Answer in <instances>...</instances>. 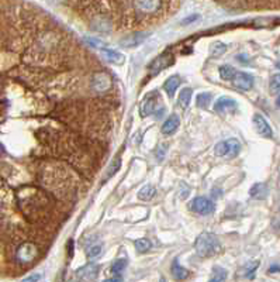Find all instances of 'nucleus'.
Here are the masks:
<instances>
[{
  "instance_id": "f257e3e1",
  "label": "nucleus",
  "mask_w": 280,
  "mask_h": 282,
  "mask_svg": "<svg viewBox=\"0 0 280 282\" xmlns=\"http://www.w3.org/2000/svg\"><path fill=\"white\" fill-rule=\"evenodd\" d=\"M196 252L203 258H210L223 251V246L213 233H202L195 243Z\"/></svg>"
},
{
  "instance_id": "f03ea898",
  "label": "nucleus",
  "mask_w": 280,
  "mask_h": 282,
  "mask_svg": "<svg viewBox=\"0 0 280 282\" xmlns=\"http://www.w3.org/2000/svg\"><path fill=\"white\" fill-rule=\"evenodd\" d=\"M241 151V142L237 138H230V140L218 142L214 148V152L217 157L224 158H235Z\"/></svg>"
},
{
  "instance_id": "7ed1b4c3",
  "label": "nucleus",
  "mask_w": 280,
  "mask_h": 282,
  "mask_svg": "<svg viewBox=\"0 0 280 282\" xmlns=\"http://www.w3.org/2000/svg\"><path fill=\"white\" fill-rule=\"evenodd\" d=\"M190 209L195 213H199V214H211L216 209V206H214V204L211 202L210 199H207L204 196H197L192 200Z\"/></svg>"
},
{
  "instance_id": "20e7f679",
  "label": "nucleus",
  "mask_w": 280,
  "mask_h": 282,
  "mask_svg": "<svg viewBox=\"0 0 280 282\" xmlns=\"http://www.w3.org/2000/svg\"><path fill=\"white\" fill-rule=\"evenodd\" d=\"M37 254H38V248L35 247V244L24 243L18 247L16 257L21 264H27V262H31L32 260L37 257Z\"/></svg>"
},
{
  "instance_id": "39448f33",
  "label": "nucleus",
  "mask_w": 280,
  "mask_h": 282,
  "mask_svg": "<svg viewBox=\"0 0 280 282\" xmlns=\"http://www.w3.org/2000/svg\"><path fill=\"white\" fill-rule=\"evenodd\" d=\"M230 82L233 84L234 88H237L240 90H249L254 88V76H251L249 74H245V72L235 70Z\"/></svg>"
},
{
  "instance_id": "423d86ee",
  "label": "nucleus",
  "mask_w": 280,
  "mask_h": 282,
  "mask_svg": "<svg viewBox=\"0 0 280 282\" xmlns=\"http://www.w3.org/2000/svg\"><path fill=\"white\" fill-rule=\"evenodd\" d=\"M172 62H173V58H172V55L169 54V52L159 55V56L155 58V60L151 62V65H149V75H158L161 70L168 68L169 65H172Z\"/></svg>"
},
{
  "instance_id": "0eeeda50",
  "label": "nucleus",
  "mask_w": 280,
  "mask_h": 282,
  "mask_svg": "<svg viewBox=\"0 0 280 282\" xmlns=\"http://www.w3.org/2000/svg\"><path fill=\"white\" fill-rule=\"evenodd\" d=\"M162 6V0H134V8L142 13H155Z\"/></svg>"
},
{
  "instance_id": "6e6552de",
  "label": "nucleus",
  "mask_w": 280,
  "mask_h": 282,
  "mask_svg": "<svg viewBox=\"0 0 280 282\" xmlns=\"http://www.w3.org/2000/svg\"><path fill=\"white\" fill-rule=\"evenodd\" d=\"M238 108L237 102L231 98H220L217 102L214 103V110L218 114H227V113H233Z\"/></svg>"
},
{
  "instance_id": "1a4fd4ad",
  "label": "nucleus",
  "mask_w": 280,
  "mask_h": 282,
  "mask_svg": "<svg viewBox=\"0 0 280 282\" xmlns=\"http://www.w3.org/2000/svg\"><path fill=\"white\" fill-rule=\"evenodd\" d=\"M97 274H99V266L90 262V264H86L85 266L79 268L76 276L80 281H94L97 278Z\"/></svg>"
},
{
  "instance_id": "9d476101",
  "label": "nucleus",
  "mask_w": 280,
  "mask_h": 282,
  "mask_svg": "<svg viewBox=\"0 0 280 282\" xmlns=\"http://www.w3.org/2000/svg\"><path fill=\"white\" fill-rule=\"evenodd\" d=\"M254 126H255L257 133L259 134V136L265 137V138H271V137L273 136L272 128H271L269 123L265 120L264 116H261V114H255V116H254Z\"/></svg>"
},
{
  "instance_id": "9b49d317",
  "label": "nucleus",
  "mask_w": 280,
  "mask_h": 282,
  "mask_svg": "<svg viewBox=\"0 0 280 282\" xmlns=\"http://www.w3.org/2000/svg\"><path fill=\"white\" fill-rule=\"evenodd\" d=\"M110 88V78L107 74H96L92 78V89L96 92H106Z\"/></svg>"
},
{
  "instance_id": "f8f14e48",
  "label": "nucleus",
  "mask_w": 280,
  "mask_h": 282,
  "mask_svg": "<svg viewBox=\"0 0 280 282\" xmlns=\"http://www.w3.org/2000/svg\"><path fill=\"white\" fill-rule=\"evenodd\" d=\"M148 37L147 32H137V34H132V36H127L124 38L120 40V46H123L125 48H132L138 47L142 41H145Z\"/></svg>"
},
{
  "instance_id": "ddd939ff",
  "label": "nucleus",
  "mask_w": 280,
  "mask_h": 282,
  "mask_svg": "<svg viewBox=\"0 0 280 282\" xmlns=\"http://www.w3.org/2000/svg\"><path fill=\"white\" fill-rule=\"evenodd\" d=\"M156 99H158V94L152 92L145 96V99L141 103V114L142 116H149L151 113H154L156 106Z\"/></svg>"
},
{
  "instance_id": "4468645a",
  "label": "nucleus",
  "mask_w": 280,
  "mask_h": 282,
  "mask_svg": "<svg viewBox=\"0 0 280 282\" xmlns=\"http://www.w3.org/2000/svg\"><path fill=\"white\" fill-rule=\"evenodd\" d=\"M268 194H269V189L266 186V184H262V182H258L255 184L251 190H249V195L251 198H254V199H257V200H264L268 198Z\"/></svg>"
},
{
  "instance_id": "2eb2a0df",
  "label": "nucleus",
  "mask_w": 280,
  "mask_h": 282,
  "mask_svg": "<svg viewBox=\"0 0 280 282\" xmlns=\"http://www.w3.org/2000/svg\"><path fill=\"white\" fill-rule=\"evenodd\" d=\"M100 52L101 55L110 61V62L116 64V65H121V64L124 62V55L120 54V52H117L114 50H110V48H100Z\"/></svg>"
},
{
  "instance_id": "dca6fc26",
  "label": "nucleus",
  "mask_w": 280,
  "mask_h": 282,
  "mask_svg": "<svg viewBox=\"0 0 280 282\" xmlns=\"http://www.w3.org/2000/svg\"><path fill=\"white\" fill-rule=\"evenodd\" d=\"M180 118H178L176 114H173V116H171V118H168L164 123V126H162V133H164L165 136H171V134H173L178 130Z\"/></svg>"
},
{
  "instance_id": "f3484780",
  "label": "nucleus",
  "mask_w": 280,
  "mask_h": 282,
  "mask_svg": "<svg viewBox=\"0 0 280 282\" xmlns=\"http://www.w3.org/2000/svg\"><path fill=\"white\" fill-rule=\"evenodd\" d=\"M180 85V78L179 76H176V75H173V76H171V78L168 79L166 82H165V92L168 94V96H173L175 94V92H176V89L179 88Z\"/></svg>"
},
{
  "instance_id": "a211bd4d",
  "label": "nucleus",
  "mask_w": 280,
  "mask_h": 282,
  "mask_svg": "<svg viewBox=\"0 0 280 282\" xmlns=\"http://www.w3.org/2000/svg\"><path fill=\"white\" fill-rule=\"evenodd\" d=\"M192 94H193V90L190 88H185L182 89V92L179 94V98H178V103L182 109H187L189 103L192 100Z\"/></svg>"
},
{
  "instance_id": "6ab92c4d",
  "label": "nucleus",
  "mask_w": 280,
  "mask_h": 282,
  "mask_svg": "<svg viewBox=\"0 0 280 282\" xmlns=\"http://www.w3.org/2000/svg\"><path fill=\"white\" fill-rule=\"evenodd\" d=\"M172 272H173V276L176 280H186L187 276H189V271H187L186 268H183V266H180L179 262H178V260L172 264Z\"/></svg>"
},
{
  "instance_id": "aec40b11",
  "label": "nucleus",
  "mask_w": 280,
  "mask_h": 282,
  "mask_svg": "<svg viewBox=\"0 0 280 282\" xmlns=\"http://www.w3.org/2000/svg\"><path fill=\"white\" fill-rule=\"evenodd\" d=\"M258 266H259V261H248L244 268H242V272L244 275L249 278V280H252L254 276H255V271L258 270Z\"/></svg>"
},
{
  "instance_id": "412c9836",
  "label": "nucleus",
  "mask_w": 280,
  "mask_h": 282,
  "mask_svg": "<svg viewBox=\"0 0 280 282\" xmlns=\"http://www.w3.org/2000/svg\"><path fill=\"white\" fill-rule=\"evenodd\" d=\"M227 280V271L221 266H214L213 268V272H211L210 281L211 282H221Z\"/></svg>"
},
{
  "instance_id": "4be33fe9",
  "label": "nucleus",
  "mask_w": 280,
  "mask_h": 282,
  "mask_svg": "<svg viewBox=\"0 0 280 282\" xmlns=\"http://www.w3.org/2000/svg\"><path fill=\"white\" fill-rule=\"evenodd\" d=\"M227 51V46L224 42H214V44H211L210 47V55L213 58H218V56H221V55L224 54Z\"/></svg>"
},
{
  "instance_id": "5701e85b",
  "label": "nucleus",
  "mask_w": 280,
  "mask_h": 282,
  "mask_svg": "<svg viewBox=\"0 0 280 282\" xmlns=\"http://www.w3.org/2000/svg\"><path fill=\"white\" fill-rule=\"evenodd\" d=\"M120 165H121V160L120 157H114L110 161L109 168H107V174H106V178H111L114 174L120 170Z\"/></svg>"
},
{
  "instance_id": "b1692460",
  "label": "nucleus",
  "mask_w": 280,
  "mask_h": 282,
  "mask_svg": "<svg viewBox=\"0 0 280 282\" xmlns=\"http://www.w3.org/2000/svg\"><path fill=\"white\" fill-rule=\"evenodd\" d=\"M154 195H155V188L151 186V185H147V186H144V188L141 189L140 194H138V198H140L141 200H151L154 198Z\"/></svg>"
},
{
  "instance_id": "393cba45",
  "label": "nucleus",
  "mask_w": 280,
  "mask_h": 282,
  "mask_svg": "<svg viewBox=\"0 0 280 282\" xmlns=\"http://www.w3.org/2000/svg\"><path fill=\"white\" fill-rule=\"evenodd\" d=\"M127 268V260L118 258L111 264V274H120Z\"/></svg>"
},
{
  "instance_id": "a878e982",
  "label": "nucleus",
  "mask_w": 280,
  "mask_h": 282,
  "mask_svg": "<svg viewBox=\"0 0 280 282\" xmlns=\"http://www.w3.org/2000/svg\"><path fill=\"white\" fill-rule=\"evenodd\" d=\"M101 250H103V246H101V244H92V246L87 247L86 256H87L89 258H96V257H99L101 254Z\"/></svg>"
},
{
  "instance_id": "bb28decb",
  "label": "nucleus",
  "mask_w": 280,
  "mask_h": 282,
  "mask_svg": "<svg viewBox=\"0 0 280 282\" xmlns=\"http://www.w3.org/2000/svg\"><path fill=\"white\" fill-rule=\"evenodd\" d=\"M211 102V94L204 92L197 96V108H202V109H207L209 104Z\"/></svg>"
},
{
  "instance_id": "cd10ccee",
  "label": "nucleus",
  "mask_w": 280,
  "mask_h": 282,
  "mask_svg": "<svg viewBox=\"0 0 280 282\" xmlns=\"http://www.w3.org/2000/svg\"><path fill=\"white\" fill-rule=\"evenodd\" d=\"M234 74H235V70H234L233 66H230V65H223V66H220V76H221V79H224V80H231Z\"/></svg>"
},
{
  "instance_id": "c85d7f7f",
  "label": "nucleus",
  "mask_w": 280,
  "mask_h": 282,
  "mask_svg": "<svg viewBox=\"0 0 280 282\" xmlns=\"http://www.w3.org/2000/svg\"><path fill=\"white\" fill-rule=\"evenodd\" d=\"M269 89L271 94H276L280 92V74H276L271 78V84H269Z\"/></svg>"
},
{
  "instance_id": "c756f323",
  "label": "nucleus",
  "mask_w": 280,
  "mask_h": 282,
  "mask_svg": "<svg viewBox=\"0 0 280 282\" xmlns=\"http://www.w3.org/2000/svg\"><path fill=\"white\" fill-rule=\"evenodd\" d=\"M151 247H152V243L147 238H140L135 242V248L141 252H147L148 250H151Z\"/></svg>"
},
{
  "instance_id": "7c9ffc66",
  "label": "nucleus",
  "mask_w": 280,
  "mask_h": 282,
  "mask_svg": "<svg viewBox=\"0 0 280 282\" xmlns=\"http://www.w3.org/2000/svg\"><path fill=\"white\" fill-rule=\"evenodd\" d=\"M85 41L90 46V47H94V48H103V47H106L104 46V42L101 41L100 38H96V37H85Z\"/></svg>"
},
{
  "instance_id": "2f4dec72",
  "label": "nucleus",
  "mask_w": 280,
  "mask_h": 282,
  "mask_svg": "<svg viewBox=\"0 0 280 282\" xmlns=\"http://www.w3.org/2000/svg\"><path fill=\"white\" fill-rule=\"evenodd\" d=\"M197 18H199V16H197V14H195V16L187 17V18H185V20H183V24L192 23V22H195V20H197Z\"/></svg>"
},
{
  "instance_id": "473e14b6",
  "label": "nucleus",
  "mask_w": 280,
  "mask_h": 282,
  "mask_svg": "<svg viewBox=\"0 0 280 282\" xmlns=\"http://www.w3.org/2000/svg\"><path fill=\"white\" fill-rule=\"evenodd\" d=\"M41 280V275H31V276H27L24 281H39Z\"/></svg>"
},
{
  "instance_id": "72a5a7b5",
  "label": "nucleus",
  "mask_w": 280,
  "mask_h": 282,
  "mask_svg": "<svg viewBox=\"0 0 280 282\" xmlns=\"http://www.w3.org/2000/svg\"><path fill=\"white\" fill-rule=\"evenodd\" d=\"M276 271H278V272H280V266H271V268H269V272H271V274L276 272Z\"/></svg>"
},
{
  "instance_id": "f704fd0d",
  "label": "nucleus",
  "mask_w": 280,
  "mask_h": 282,
  "mask_svg": "<svg viewBox=\"0 0 280 282\" xmlns=\"http://www.w3.org/2000/svg\"><path fill=\"white\" fill-rule=\"evenodd\" d=\"M276 106H278V108L280 109V94H279V98H278V100H276Z\"/></svg>"
}]
</instances>
